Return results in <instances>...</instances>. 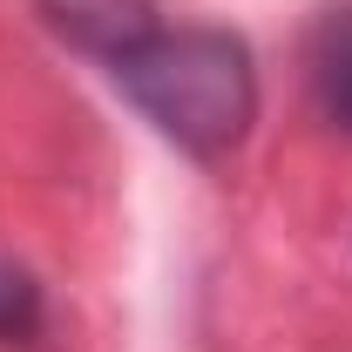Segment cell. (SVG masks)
<instances>
[{
  "instance_id": "cell-1",
  "label": "cell",
  "mask_w": 352,
  "mask_h": 352,
  "mask_svg": "<svg viewBox=\"0 0 352 352\" xmlns=\"http://www.w3.org/2000/svg\"><path fill=\"white\" fill-rule=\"evenodd\" d=\"M109 82L142 109V122L170 135L183 156L217 163L258 122V61L230 28H156L109 61Z\"/></svg>"
},
{
  "instance_id": "cell-2",
  "label": "cell",
  "mask_w": 352,
  "mask_h": 352,
  "mask_svg": "<svg viewBox=\"0 0 352 352\" xmlns=\"http://www.w3.org/2000/svg\"><path fill=\"white\" fill-rule=\"evenodd\" d=\"M34 7H41V21L61 34V41L95 54L102 68H109L116 54H129L142 34L163 28L156 0H34Z\"/></svg>"
},
{
  "instance_id": "cell-3",
  "label": "cell",
  "mask_w": 352,
  "mask_h": 352,
  "mask_svg": "<svg viewBox=\"0 0 352 352\" xmlns=\"http://www.w3.org/2000/svg\"><path fill=\"white\" fill-rule=\"evenodd\" d=\"M305 88H311L318 122L352 135V0L318 14V28L305 41Z\"/></svg>"
},
{
  "instance_id": "cell-4",
  "label": "cell",
  "mask_w": 352,
  "mask_h": 352,
  "mask_svg": "<svg viewBox=\"0 0 352 352\" xmlns=\"http://www.w3.org/2000/svg\"><path fill=\"white\" fill-rule=\"evenodd\" d=\"M47 325V298L34 285V271L0 258V346H34Z\"/></svg>"
}]
</instances>
